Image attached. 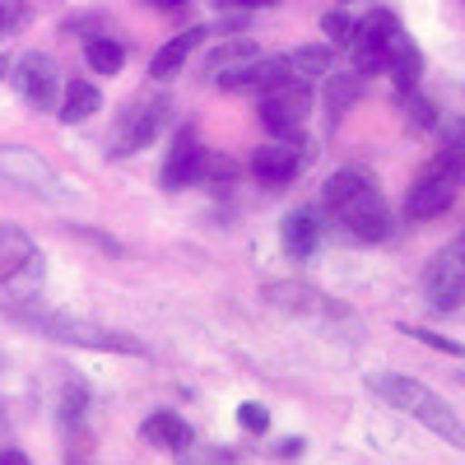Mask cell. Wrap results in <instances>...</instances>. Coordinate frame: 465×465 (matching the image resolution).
<instances>
[{
    "label": "cell",
    "instance_id": "cell-1",
    "mask_svg": "<svg viewBox=\"0 0 465 465\" xmlns=\"http://www.w3.org/2000/svg\"><path fill=\"white\" fill-rule=\"evenodd\" d=\"M368 386H372L381 401H391L396 410H405L410 419H419L429 433H438L447 447L465 451V423H460L456 410H451L438 391H429L423 381H414L410 372H372Z\"/></svg>",
    "mask_w": 465,
    "mask_h": 465
},
{
    "label": "cell",
    "instance_id": "cell-2",
    "mask_svg": "<svg viewBox=\"0 0 465 465\" xmlns=\"http://www.w3.org/2000/svg\"><path fill=\"white\" fill-rule=\"evenodd\" d=\"M19 322H28V326H37L43 335H52V340H61V344H84V349H103V354H131V359H140L144 354V344L135 340V335H126V331H107V326H94V322H80V317H61V312H24Z\"/></svg>",
    "mask_w": 465,
    "mask_h": 465
},
{
    "label": "cell",
    "instance_id": "cell-3",
    "mask_svg": "<svg viewBox=\"0 0 465 465\" xmlns=\"http://www.w3.org/2000/svg\"><path fill=\"white\" fill-rule=\"evenodd\" d=\"M0 177L33 191V196H47V201H70L65 182L56 177V168L43 159L37 149H24V144H0Z\"/></svg>",
    "mask_w": 465,
    "mask_h": 465
},
{
    "label": "cell",
    "instance_id": "cell-4",
    "mask_svg": "<svg viewBox=\"0 0 465 465\" xmlns=\"http://www.w3.org/2000/svg\"><path fill=\"white\" fill-rule=\"evenodd\" d=\"M423 293H429L433 312H456L465 302V232L423 265Z\"/></svg>",
    "mask_w": 465,
    "mask_h": 465
},
{
    "label": "cell",
    "instance_id": "cell-5",
    "mask_svg": "<svg viewBox=\"0 0 465 465\" xmlns=\"http://www.w3.org/2000/svg\"><path fill=\"white\" fill-rule=\"evenodd\" d=\"M307 107H312V89H307V80H284L275 89H265L256 94V112H261V126L265 131H275V135H293L302 126V116Z\"/></svg>",
    "mask_w": 465,
    "mask_h": 465
},
{
    "label": "cell",
    "instance_id": "cell-6",
    "mask_svg": "<svg viewBox=\"0 0 465 465\" xmlns=\"http://www.w3.org/2000/svg\"><path fill=\"white\" fill-rule=\"evenodd\" d=\"M405 28H401V19L391 15V10H372L368 19H359L354 24V37H349V52H354V70L359 74H372V70H381V61H386V47L396 43Z\"/></svg>",
    "mask_w": 465,
    "mask_h": 465
},
{
    "label": "cell",
    "instance_id": "cell-7",
    "mask_svg": "<svg viewBox=\"0 0 465 465\" xmlns=\"http://www.w3.org/2000/svg\"><path fill=\"white\" fill-rule=\"evenodd\" d=\"M451 201H456V177L433 159V163H423L419 177L410 182V191H405V214H410V219H438V214L451 210Z\"/></svg>",
    "mask_w": 465,
    "mask_h": 465
},
{
    "label": "cell",
    "instance_id": "cell-8",
    "mask_svg": "<svg viewBox=\"0 0 465 465\" xmlns=\"http://www.w3.org/2000/svg\"><path fill=\"white\" fill-rule=\"evenodd\" d=\"M10 80H15L19 98H24L33 112H52V107L61 103V80H56V65H52V56H43V52H28V56H19V61H15V70H10Z\"/></svg>",
    "mask_w": 465,
    "mask_h": 465
},
{
    "label": "cell",
    "instance_id": "cell-9",
    "mask_svg": "<svg viewBox=\"0 0 465 465\" xmlns=\"http://www.w3.org/2000/svg\"><path fill=\"white\" fill-rule=\"evenodd\" d=\"M163 112H168V103L163 98H153V103H131L122 116H116V131H112V153H140L153 135H159V126H163Z\"/></svg>",
    "mask_w": 465,
    "mask_h": 465
},
{
    "label": "cell",
    "instance_id": "cell-10",
    "mask_svg": "<svg viewBox=\"0 0 465 465\" xmlns=\"http://www.w3.org/2000/svg\"><path fill=\"white\" fill-rule=\"evenodd\" d=\"M340 219L359 242H386L391 238V210H386V196L377 191V182H368L359 196L340 210Z\"/></svg>",
    "mask_w": 465,
    "mask_h": 465
},
{
    "label": "cell",
    "instance_id": "cell-11",
    "mask_svg": "<svg viewBox=\"0 0 465 465\" xmlns=\"http://www.w3.org/2000/svg\"><path fill=\"white\" fill-rule=\"evenodd\" d=\"M307 168V144L302 140H280V144H261L252 153V173L261 186H289Z\"/></svg>",
    "mask_w": 465,
    "mask_h": 465
},
{
    "label": "cell",
    "instance_id": "cell-12",
    "mask_svg": "<svg viewBox=\"0 0 465 465\" xmlns=\"http://www.w3.org/2000/svg\"><path fill=\"white\" fill-rule=\"evenodd\" d=\"M205 168V144L196 140V131H177L173 149H168V163H163V186L182 191V186H196Z\"/></svg>",
    "mask_w": 465,
    "mask_h": 465
},
{
    "label": "cell",
    "instance_id": "cell-13",
    "mask_svg": "<svg viewBox=\"0 0 465 465\" xmlns=\"http://www.w3.org/2000/svg\"><path fill=\"white\" fill-rule=\"evenodd\" d=\"M322 232H326V223H322V214L317 210H293L284 223H280V242H284V252L289 256H298V261H307L317 247H322Z\"/></svg>",
    "mask_w": 465,
    "mask_h": 465
},
{
    "label": "cell",
    "instance_id": "cell-14",
    "mask_svg": "<svg viewBox=\"0 0 465 465\" xmlns=\"http://www.w3.org/2000/svg\"><path fill=\"white\" fill-rule=\"evenodd\" d=\"M381 70L396 80V89L405 94V89H419V80H423V52L410 43V37L401 33L391 47H386V61H381Z\"/></svg>",
    "mask_w": 465,
    "mask_h": 465
},
{
    "label": "cell",
    "instance_id": "cell-15",
    "mask_svg": "<svg viewBox=\"0 0 465 465\" xmlns=\"http://www.w3.org/2000/svg\"><path fill=\"white\" fill-rule=\"evenodd\" d=\"M256 56H261V47L252 43V37H228V43H219V47L205 56V65H201V70H205V80H214V84H219L223 74L252 65Z\"/></svg>",
    "mask_w": 465,
    "mask_h": 465
},
{
    "label": "cell",
    "instance_id": "cell-16",
    "mask_svg": "<svg viewBox=\"0 0 465 465\" xmlns=\"http://www.w3.org/2000/svg\"><path fill=\"white\" fill-rule=\"evenodd\" d=\"M265 298L275 302V307H284V312H307V317H326V312H340V307H331L317 289H307V284H270L265 289Z\"/></svg>",
    "mask_w": 465,
    "mask_h": 465
},
{
    "label": "cell",
    "instance_id": "cell-17",
    "mask_svg": "<svg viewBox=\"0 0 465 465\" xmlns=\"http://www.w3.org/2000/svg\"><path fill=\"white\" fill-rule=\"evenodd\" d=\"M205 37V28H186V33H177L173 43H163L159 52H153V61H149V74L153 80H173V74H182V65H186V56L196 52V43Z\"/></svg>",
    "mask_w": 465,
    "mask_h": 465
},
{
    "label": "cell",
    "instance_id": "cell-18",
    "mask_svg": "<svg viewBox=\"0 0 465 465\" xmlns=\"http://www.w3.org/2000/svg\"><path fill=\"white\" fill-rule=\"evenodd\" d=\"M94 112H103V94H98L89 80H70V84L61 89L56 116H61L65 126H80V122H89Z\"/></svg>",
    "mask_w": 465,
    "mask_h": 465
},
{
    "label": "cell",
    "instance_id": "cell-19",
    "mask_svg": "<svg viewBox=\"0 0 465 465\" xmlns=\"http://www.w3.org/2000/svg\"><path fill=\"white\" fill-rule=\"evenodd\" d=\"M140 438H144L149 447H163V451H186V447H191V429H186L177 414H168V410L149 414V419L140 423Z\"/></svg>",
    "mask_w": 465,
    "mask_h": 465
},
{
    "label": "cell",
    "instance_id": "cell-20",
    "mask_svg": "<svg viewBox=\"0 0 465 465\" xmlns=\"http://www.w3.org/2000/svg\"><path fill=\"white\" fill-rule=\"evenodd\" d=\"M368 182H372V177H368V173H359V168H340V173H331V177H326V186H322L326 210H335V214H340V210H344L349 201H354Z\"/></svg>",
    "mask_w": 465,
    "mask_h": 465
},
{
    "label": "cell",
    "instance_id": "cell-21",
    "mask_svg": "<svg viewBox=\"0 0 465 465\" xmlns=\"http://www.w3.org/2000/svg\"><path fill=\"white\" fill-rule=\"evenodd\" d=\"M363 94V80H359V70H344V74H331L326 80V112H331V126L340 122V116L359 103Z\"/></svg>",
    "mask_w": 465,
    "mask_h": 465
},
{
    "label": "cell",
    "instance_id": "cell-22",
    "mask_svg": "<svg viewBox=\"0 0 465 465\" xmlns=\"http://www.w3.org/2000/svg\"><path fill=\"white\" fill-rule=\"evenodd\" d=\"M84 61H89L94 74H116V70L126 65V47L116 43V37L98 33V37H89V43H84Z\"/></svg>",
    "mask_w": 465,
    "mask_h": 465
},
{
    "label": "cell",
    "instance_id": "cell-23",
    "mask_svg": "<svg viewBox=\"0 0 465 465\" xmlns=\"http://www.w3.org/2000/svg\"><path fill=\"white\" fill-rule=\"evenodd\" d=\"M438 163L456 177V186H465V116H456V122H447L442 131V153Z\"/></svg>",
    "mask_w": 465,
    "mask_h": 465
},
{
    "label": "cell",
    "instance_id": "cell-24",
    "mask_svg": "<svg viewBox=\"0 0 465 465\" xmlns=\"http://www.w3.org/2000/svg\"><path fill=\"white\" fill-rule=\"evenodd\" d=\"M331 65H335V52H331L326 43L289 52V70L298 74V80H317V74H331Z\"/></svg>",
    "mask_w": 465,
    "mask_h": 465
},
{
    "label": "cell",
    "instance_id": "cell-25",
    "mask_svg": "<svg viewBox=\"0 0 465 465\" xmlns=\"http://www.w3.org/2000/svg\"><path fill=\"white\" fill-rule=\"evenodd\" d=\"M33 256V242H28V232L10 228V223H0V275H10L15 265H24Z\"/></svg>",
    "mask_w": 465,
    "mask_h": 465
},
{
    "label": "cell",
    "instance_id": "cell-26",
    "mask_svg": "<svg viewBox=\"0 0 465 465\" xmlns=\"http://www.w3.org/2000/svg\"><path fill=\"white\" fill-rule=\"evenodd\" d=\"M401 335H410V340H419V344L438 349V354L465 359V344H460V340H447V335H438V331H429V326H401Z\"/></svg>",
    "mask_w": 465,
    "mask_h": 465
},
{
    "label": "cell",
    "instance_id": "cell-27",
    "mask_svg": "<svg viewBox=\"0 0 465 465\" xmlns=\"http://www.w3.org/2000/svg\"><path fill=\"white\" fill-rule=\"evenodd\" d=\"M70 238H80V242H89V247H98V252H107V256H122V252H126L116 238H107V232H98V228H89V223H70Z\"/></svg>",
    "mask_w": 465,
    "mask_h": 465
},
{
    "label": "cell",
    "instance_id": "cell-28",
    "mask_svg": "<svg viewBox=\"0 0 465 465\" xmlns=\"http://www.w3.org/2000/svg\"><path fill=\"white\" fill-rule=\"evenodd\" d=\"M405 122H410L414 131H429V126H433V103L419 98L414 89H405Z\"/></svg>",
    "mask_w": 465,
    "mask_h": 465
},
{
    "label": "cell",
    "instance_id": "cell-29",
    "mask_svg": "<svg viewBox=\"0 0 465 465\" xmlns=\"http://www.w3.org/2000/svg\"><path fill=\"white\" fill-rule=\"evenodd\" d=\"M322 33L331 37V43H340V47H344L349 37H354V19H349L344 10H326V15H322Z\"/></svg>",
    "mask_w": 465,
    "mask_h": 465
},
{
    "label": "cell",
    "instance_id": "cell-30",
    "mask_svg": "<svg viewBox=\"0 0 465 465\" xmlns=\"http://www.w3.org/2000/svg\"><path fill=\"white\" fill-rule=\"evenodd\" d=\"M238 423H242L247 433H265L270 429V414H265V405L247 401V405H238Z\"/></svg>",
    "mask_w": 465,
    "mask_h": 465
},
{
    "label": "cell",
    "instance_id": "cell-31",
    "mask_svg": "<svg viewBox=\"0 0 465 465\" xmlns=\"http://www.w3.org/2000/svg\"><path fill=\"white\" fill-rule=\"evenodd\" d=\"M232 177H238V168H232V159H210V153H205L201 182H232Z\"/></svg>",
    "mask_w": 465,
    "mask_h": 465
},
{
    "label": "cell",
    "instance_id": "cell-32",
    "mask_svg": "<svg viewBox=\"0 0 465 465\" xmlns=\"http://www.w3.org/2000/svg\"><path fill=\"white\" fill-rule=\"evenodd\" d=\"M265 5H280V0H219V10H265Z\"/></svg>",
    "mask_w": 465,
    "mask_h": 465
},
{
    "label": "cell",
    "instance_id": "cell-33",
    "mask_svg": "<svg viewBox=\"0 0 465 465\" xmlns=\"http://www.w3.org/2000/svg\"><path fill=\"white\" fill-rule=\"evenodd\" d=\"M15 19H19V5H15V0H0V37L15 28Z\"/></svg>",
    "mask_w": 465,
    "mask_h": 465
},
{
    "label": "cell",
    "instance_id": "cell-34",
    "mask_svg": "<svg viewBox=\"0 0 465 465\" xmlns=\"http://www.w3.org/2000/svg\"><path fill=\"white\" fill-rule=\"evenodd\" d=\"M275 451H280V456H302V438H284Z\"/></svg>",
    "mask_w": 465,
    "mask_h": 465
},
{
    "label": "cell",
    "instance_id": "cell-35",
    "mask_svg": "<svg viewBox=\"0 0 465 465\" xmlns=\"http://www.w3.org/2000/svg\"><path fill=\"white\" fill-rule=\"evenodd\" d=\"M0 465H28V456L15 451V447H5V451H0Z\"/></svg>",
    "mask_w": 465,
    "mask_h": 465
},
{
    "label": "cell",
    "instance_id": "cell-36",
    "mask_svg": "<svg viewBox=\"0 0 465 465\" xmlns=\"http://www.w3.org/2000/svg\"><path fill=\"white\" fill-rule=\"evenodd\" d=\"M144 5H153V10H182L186 0H144Z\"/></svg>",
    "mask_w": 465,
    "mask_h": 465
}]
</instances>
